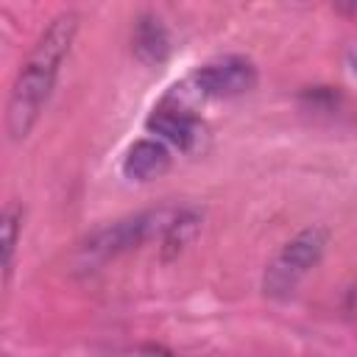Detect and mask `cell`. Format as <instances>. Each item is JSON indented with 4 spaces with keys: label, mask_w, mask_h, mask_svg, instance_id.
Instances as JSON below:
<instances>
[{
    "label": "cell",
    "mask_w": 357,
    "mask_h": 357,
    "mask_svg": "<svg viewBox=\"0 0 357 357\" xmlns=\"http://www.w3.org/2000/svg\"><path fill=\"white\" fill-rule=\"evenodd\" d=\"M351 64H354V70H357V47H354V53H351Z\"/></svg>",
    "instance_id": "cell-10"
},
{
    "label": "cell",
    "mask_w": 357,
    "mask_h": 357,
    "mask_svg": "<svg viewBox=\"0 0 357 357\" xmlns=\"http://www.w3.org/2000/svg\"><path fill=\"white\" fill-rule=\"evenodd\" d=\"M120 357H178V354H173L170 349H165V346H153V343H145V346H137V349H128V351H123Z\"/></svg>",
    "instance_id": "cell-9"
},
{
    "label": "cell",
    "mask_w": 357,
    "mask_h": 357,
    "mask_svg": "<svg viewBox=\"0 0 357 357\" xmlns=\"http://www.w3.org/2000/svg\"><path fill=\"white\" fill-rule=\"evenodd\" d=\"M75 31H78V14L61 11L47 25V31L36 39L33 50L22 61V67L14 78L11 95H8V109H6V126H8V134L14 142L25 139L31 134V128L36 126V120L53 92L61 61L70 53Z\"/></svg>",
    "instance_id": "cell-1"
},
{
    "label": "cell",
    "mask_w": 357,
    "mask_h": 357,
    "mask_svg": "<svg viewBox=\"0 0 357 357\" xmlns=\"http://www.w3.org/2000/svg\"><path fill=\"white\" fill-rule=\"evenodd\" d=\"M257 84V70L245 56H223L215 59L204 67H198L190 78L187 86L195 92V98H237L254 89Z\"/></svg>",
    "instance_id": "cell-4"
},
{
    "label": "cell",
    "mask_w": 357,
    "mask_h": 357,
    "mask_svg": "<svg viewBox=\"0 0 357 357\" xmlns=\"http://www.w3.org/2000/svg\"><path fill=\"white\" fill-rule=\"evenodd\" d=\"M167 167H170V151L162 139H137L123 159V173L137 181L159 178L162 173H167Z\"/></svg>",
    "instance_id": "cell-6"
},
{
    "label": "cell",
    "mask_w": 357,
    "mask_h": 357,
    "mask_svg": "<svg viewBox=\"0 0 357 357\" xmlns=\"http://www.w3.org/2000/svg\"><path fill=\"white\" fill-rule=\"evenodd\" d=\"M326 243H329V231L321 226H310L298 231L290 243H284V248L273 257V262L265 271V282H262L265 293L273 298L293 296L298 282L321 262Z\"/></svg>",
    "instance_id": "cell-2"
},
{
    "label": "cell",
    "mask_w": 357,
    "mask_h": 357,
    "mask_svg": "<svg viewBox=\"0 0 357 357\" xmlns=\"http://www.w3.org/2000/svg\"><path fill=\"white\" fill-rule=\"evenodd\" d=\"M3 276L8 282L11 276V265H14V251H17V240H20V231H22V209L17 204L6 206L3 212Z\"/></svg>",
    "instance_id": "cell-8"
},
{
    "label": "cell",
    "mask_w": 357,
    "mask_h": 357,
    "mask_svg": "<svg viewBox=\"0 0 357 357\" xmlns=\"http://www.w3.org/2000/svg\"><path fill=\"white\" fill-rule=\"evenodd\" d=\"M176 89V86H173ZM148 128L165 142V145H173L178 151H192L201 137H204V126L201 120L195 117L192 106L187 103V98L176 89L170 92L148 117Z\"/></svg>",
    "instance_id": "cell-5"
},
{
    "label": "cell",
    "mask_w": 357,
    "mask_h": 357,
    "mask_svg": "<svg viewBox=\"0 0 357 357\" xmlns=\"http://www.w3.org/2000/svg\"><path fill=\"white\" fill-rule=\"evenodd\" d=\"M176 215H178V209H159V212H139L134 218L117 220V223L100 229L95 237H89L86 245L81 248V254L86 257L89 265L106 262V259H112L128 248H137L139 243H145L156 231L165 237V231L170 229Z\"/></svg>",
    "instance_id": "cell-3"
},
{
    "label": "cell",
    "mask_w": 357,
    "mask_h": 357,
    "mask_svg": "<svg viewBox=\"0 0 357 357\" xmlns=\"http://www.w3.org/2000/svg\"><path fill=\"white\" fill-rule=\"evenodd\" d=\"M134 53L145 64H162L170 53V36L159 17L142 14L134 25Z\"/></svg>",
    "instance_id": "cell-7"
}]
</instances>
